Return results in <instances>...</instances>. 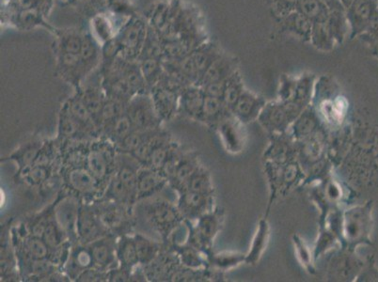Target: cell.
I'll use <instances>...</instances> for the list:
<instances>
[{"mask_svg": "<svg viewBox=\"0 0 378 282\" xmlns=\"http://www.w3.org/2000/svg\"><path fill=\"white\" fill-rule=\"evenodd\" d=\"M139 64L148 88L151 89L158 85L164 74L163 60L156 57H144L139 58Z\"/></svg>", "mask_w": 378, "mask_h": 282, "instance_id": "obj_23", "label": "cell"}, {"mask_svg": "<svg viewBox=\"0 0 378 282\" xmlns=\"http://www.w3.org/2000/svg\"><path fill=\"white\" fill-rule=\"evenodd\" d=\"M296 11L306 16L313 23L326 22L329 15V10L320 0H296Z\"/></svg>", "mask_w": 378, "mask_h": 282, "instance_id": "obj_24", "label": "cell"}, {"mask_svg": "<svg viewBox=\"0 0 378 282\" xmlns=\"http://www.w3.org/2000/svg\"><path fill=\"white\" fill-rule=\"evenodd\" d=\"M377 1H378V0H377Z\"/></svg>", "mask_w": 378, "mask_h": 282, "instance_id": "obj_57", "label": "cell"}, {"mask_svg": "<svg viewBox=\"0 0 378 282\" xmlns=\"http://www.w3.org/2000/svg\"><path fill=\"white\" fill-rule=\"evenodd\" d=\"M126 113L136 130H155L161 121L149 92L133 96L126 105Z\"/></svg>", "mask_w": 378, "mask_h": 282, "instance_id": "obj_2", "label": "cell"}, {"mask_svg": "<svg viewBox=\"0 0 378 282\" xmlns=\"http://www.w3.org/2000/svg\"><path fill=\"white\" fill-rule=\"evenodd\" d=\"M149 24L146 19L135 13L131 15L120 27L116 38L119 41L120 57L126 60L139 61L145 41H146Z\"/></svg>", "mask_w": 378, "mask_h": 282, "instance_id": "obj_1", "label": "cell"}, {"mask_svg": "<svg viewBox=\"0 0 378 282\" xmlns=\"http://www.w3.org/2000/svg\"><path fill=\"white\" fill-rule=\"evenodd\" d=\"M53 34L55 35L56 51L80 54L83 46L84 32L72 29H55Z\"/></svg>", "mask_w": 378, "mask_h": 282, "instance_id": "obj_17", "label": "cell"}, {"mask_svg": "<svg viewBox=\"0 0 378 282\" xmlns=\"http://www.w3.org/2000/svg\"><path fill=\"white\" fill-rule=\"evenodd\" d=\"M25 180L30 184H40L49 177V169L44 165H32L23 169Z\"/></svg>", "mask_w": 378, "mask_h": 282, "instance_id": "obj_44", "label": "cell"}, {"mask_svg": "<svg viewBox=\"0 0 378 282\" xmlns=\"http://www.w3.org/2000/svg\"><path fill=\"white\" fill-rule=\"evenodd\" d=\"M118 205L119 203H117V205L112 203V205L103 206L99 212L95 211L105 227L118 228L125 222V212Z\"/></svg>", "mask_w": 378, "mask_h": 282, "instance_id": "obj_34", "label": "cell"}, {"mask_svg": "<svg viewBox=\"0 0 378 282\" xmlns=\"http://www.w3.org/2000/svg\"><path fill=\"white\" fill-rule=\"evenodd\" d=\"M25 248L27 254L33 259H44L49 254L50 248L40 236H32L29 237L25 243Z\"/></svg>", "mask_w": 378, "mask_h": 282, "instance_id": "obj_39", "label": "cell"}, {"mask_svg": "<svg viewBox=\"0 0 378 282\" xmlns=\"http://www.w3.org/2000/svg\"><path fill=\"white\" fill-rule=\"evenodd\" d=\"M313 25V22L309 18L298 11L281 19V26L284 32L290 33L304 41H310Z\"/></svg>", "mask_w": 378, "mask_h": 282, "instance_id": "obj_13", "label": "cell"}, {"mask_svg": "<svg viewBox=\"0 0 378 282\" xmlns=\"http://www.w3.org/2000/svg\"><path fill=\"white\" fill-rule=\"evenodd\" d=\"M61 4L67 5L80 12L85 13H91L92 16L95 13L103 12L101 7H106L105 0H60Z\"/></svg>", "mask_w": 378, "mask_h": 282, "instance_id": "obj_40", "label": "cell"}, {"mask_svg": "<svg viewBox=\"0 0 378 282\" xmlns=\"http://www.w3.org/2000/svg\"><path fill=\"white\" fill-rule=\"evenodd\" d=\"M148 220L162 234H168L178 222V212L166 200H156L147 207Z\"/></svg>", "mask_w": 378, "mask_h": 282, "instance_id": "obj_6", "label": "cell"}, {"mask_svg": "<svg viewBox=\"0 0 378 282\" xmlns=\"http://www.w3.org/2000/svg\"><path fill=\"white\" fill-rule=\"evenodd\" d=\"M166 184V176L158 170L150 169H141L138 176V199H145L153 196L161 191Z\"/></svg>", "mask_w": 378, "mask_h": 282, "instance_id": "obj_11", "label": "cell"}, {"mask_svg": "<svg viewBox=\"0 0 378 282\" xmlns=\"http://www.w3.org/2000/svg\"><path fill=\"white\" fill-rule=\"evenodd\" d=\"M118 60H119L120 72L132 91L134 96L137 94H146L149 88L142 75L139 61L126 60L122 57H119Z\"/></svg>", "mask_w": 378, "mask_h": 282, "instance_id": "obj_12", "label": "cell"}, {"mask_svg": "<svg viewBox=\"0 0 378 282\" xmlns=\"http://www.w3.org/2000/svg\"><path fill=\"white\" fill-rule=\"evenodd\" d=\"M92 264L97 269L105 271L111 267L117 256V245L111 237L103 236L89 244Z\"/></svg>", "mask_w": 378, "mask_h": 282, "instance_id": "obj_7", "label": "cell"}, {"mask_svg": "<svg viewBox=\"0 0 378 282\" xmlns=\"http://www.w3.org/2000/svg\"><path fill=\"white\" fill-rule=\"evenodd\" d=\"M105 279L108 281V273L97 268L83 270L77 276V281H103Z\"/></svg>", "mask_w": 378, "mask_h": 282, "instance_id": "obj_49", "label": "cell"}, {"mask_svg": "<svg viewBox=\"0 0 378 282\" xmlns=\"http://www.w3.org/2000/svg\"><path fill=\"white\" fill-rule=\"evenodd\" d=\"M12 21L22 30H30L39 27H46L51 32L55 30L47 23L43 13L38 11L20 9L13 15Z\"/></svg>", "mask_w": 378, "mask_h": 282, "instance_id": "obj_20", "label": "cell"}, {"mask_svg": "<svg viewBox=\"0 0 378 282\" xmlns=\"http://www.w3.org/2000/svg\"><path fill=\"white\" fill-rule=\"evenodd\" d=\"M135 129L128 114L123 113L122 115L118 117L111 125L106 128L105 132L114 144L125 139Z\"/></svg>", "mask_w": 378, "mask_h": 282, "instance_id": "obj_29", "label": "cell"}, {"mask_svg": "<svg viewBox=\"0 0 378 282\" xmlns=\"http://www.w3.org/2000/svg\"><path fill=\"white\" fill-rule=\"evenodd\" d=\"M82 97L83 102L85 103L86 107L88 108L96 124L98 129H101V114L103 104L106 101V94L103 91L102 84L100 86H89L86 89H77Z\"/></svg>", "mask_w": 378, "mask_h": 282, "instance_id": "obj_16", "label": "cell"}, {"mask_svg": "<svg viewBox=\"0 0 378 282\" xmlns=\"http://www.w3.org/2000/svg\"><path fill=\"white\" fill-rule=\"evenodd\" d=\"M41 142L40 143L34 142V143L27 145V146L13 153L10 159L16 161L19 169L23 170L34 163L36 158H38L39 153L41 152Z\"/></svg>", "mask_w": 378, "mask_h": 282, "instance_id": "obj_35", "label": "cell"}, {"mask_svg": "<svg viewBox=\"0 0 378 282\" xmlns=\"http://www.w3.org/2000/svg\"><path fill=\"white\" fill-rule=\"evenodd\" d=\"M156 113L161 120H168L175 113L179 94L158 84L150 89Z\"/></svg>", "mask_w": 378, "mask_h": 282, "instance_id": "obj_9", "label": "cell"}, {"mask_svg": "<svg viewBox=\"0 0 378 282\" xmlns=\"http://www.w3.org/2000/svg\"><path fill=\"white\" fill-rule=\"evenodd\" d=\"M232 67V63L227 58L220 57L211 66L209 67L208 70L206 72V74L203 75V77H201L200 83L201 85H206V84L214 83V82H221V81H225L228 79L229 77L234 72H231V68Z\"/></svg>", "mask_w": 378, "mask_h": 282, "instance_id": "obj_26", "label": "cell"}, {"mask_svg": "<svg viewBox=\"0 0 378 282\" xmlns=\"http://www.w3.org/2000/svg\"><path fill=\"white\" fill-rule=\"evenodd\" d=\"M204 97H206V94H204L203 89L193 86H187L181 94L182 108L189 115H203Z\"/></svg>", "mask_w": 378, "mask_h": 282, "instance_id": "obj_21", "label": "cell"}, {"mask_svg": "<svg viewBox=\"0 0 378 282\" xmlns=\"http://www.w3.org/2000/svg\"><path fill=\"white\" fill-rule=\"evenodd\" d=\"M170 12H172V1H158L151 8L147 22L161 38L166 37L170 30Z\"/></svg>", "mask_w": 378, "mask_h": 282, "instance_id": "obj_14", "label": "cell"}, {"mask_svg": "<svg viewBox=\"0 0 378 282\" xmlns=\"http://www.w3.org/2000/svg\"><path fill=\"white\" fill-rule=\"evenodd\" d=\"M310 41L315 49L321 51H330L334 49L336 43L327 29V21L313 23Z\"/></svg>", "mask_w": 378, "mask_h": 282, "instance_id": "obj_31", "label": "cell"}, {"mask_svg": "<svg viewBox=\"0 0 378 282\" xmlns=\"http://www.w3.org/2000/svg\"><path fill=\"white\" fill-rule=\"evenodd\" d=\"M327 26L336 44L343 43L349 29L346 11H329Z\"/></svg>", "mask_w": 378, "mask_h": 282, "instance_id": "obj_25", "label": "cell"}, {"mask_svg": "<svg viewBox=\"0 0 378 282\" xmlns=\"http://www.w3.org/2000/svg\"><path fill=\"white\" fill-rule=\"evenodd\" d=\"M206 194L199 193V192L187 191L182 196L180 205L182 210L184 212H196L201 210L206 203Z\"/></svg>", "mask_w": 378, "mask_h": 282, "instance_id": "obj_42", "label": "cell"}, {"mask_svg": "<svg viewBox=\"0 0 378 282\" xmlns=\"http://www.w3.org/2000/svg\"><path fill=\"white\" fill-rule=\"evenodd\" d=\"M296 250H298V254L299 258H301V262H303L305 267H310V269L312 270V267H310V256L309 250L304 243L302 242V240L296 238L295 239Z\"/></svg>", "mask_w": 378, "mask_h": 282, "instance_id": "obj_52", "label": "cell"}, {"mask_svg": "<svg viewBox=\"0 0 378 282\" xmlns=\"http://www.w3.org/2000/svg\"><path fill=\"white\" fill-rule=\"evenodd\" d=\"M32 273L38 276H49L52 272V264L44 259H34L32 265Z\"/></svg>", "mask_w": 378, "mask_h": 282, "instance_id": "obj_51", "label": "cell"}, {"mask_svg": "<svg viewBox=\"0 0 378 282\" xmlns=\"http://www.w3.org/2000/svg\"><path fill=\"white\" fill-rule=\"evenodd\" d=\"M106 9L114 15L130 18L135 15L131 0H105Z\"/></svg>", "mask_w": 378, "mask_h": 282, "instance_id": "obj_45", "label": "cell"}, {"mask_svg": "<svg viewBox=\"0 0 378 282\" xmlns=\"http://www.w3.org/2000/svg\"><path fill=\"white\" fill-rule=\"evenodd\" d=\"M58 135L65 139H77L80 136L89 135L82 125L72 115L65 104L63 105L60 113Z\"/></svg>", "mask_w": 378, "mask_h": 282, "instance_id": "obj_22", "label": "cell"}, {"mask_svg": "<svg viewBox=\"0 0 378 282\" xmlns=\"http://www.w3.org/2000/svg\"><path fill=\"white\" fill-rule=\"evenodd\" d=\"M65 105L72 115L77 120L78 122L84 127V129L88 132L89 135H95L97 133L99 129H98L88 108L86 107L85 103L83 102L82 97H81L78 89L74 96L67 100Z\"/></svg>", "mask_w": 378, "mask_h": 282, "instance_id": "obj_15", "label": "cell"}, {"mask_svg": "<svg viewBox=\"0 0 378 282\" xmlns=\"http://www.w3.org/2000/svg\"><path fill=\"white\" fill-rule=\"evenodd\" d=\"M156 134H158L156 129L147 131L134 130L130 135L126 136L125 139L115 144L116 145L115 149L120 150V153L132 155L141 145L155 136Z\"/></svg>", "mask_w": 378, "mask_h": 282, "instance_id": "obj_28", "label": "cell"}, {"mask_svg": "<svg viewBox=\"0 0 378 282\" xmlns=\"http://www.w3.org/2000/svg\"><path fill=\"white\" fill-rule=\"evenodd\" d=\"M241 261L239 257L237 255H220L217 257V264L218 267H229L231 265H234L235 262H239Z\"/></svg>", "mask_w": 378, "mask_h": 282, "instance_id": "obj_53", "label": "cell"}, {"mask_svg": "<svg viewBox=\"0 0 378 282\" xmlns=\"http://www.w3.org/2000/svg\"><path fill=\"white\" fill-rule=\"evenodd\" d=\"M268 239V227L267 222H262L260 224L259 230L257 231L253 242H252L251 250L248 256V262H256L263 251L267 245Z\"/></svg>", "mask_w": 378, "mask_h": 282, "instance_id": "obj_37", "label": "cell"}, {"mask_svg": "<svg viewBox=\"0 0 378 282\" xmlns=\"http://www.w3.org/2000/svg\"><path fill=\"white\" fill-rule=\"evenodd\" d=\"M243 86L240 78L235 72L226 80L225 91L223 94V102L229 107H234L235 104L243 94Z\"/></svg>", "mask_w": 378, "mask_h": 282, "instance_id": "obj_36", "label": "cell"}, {"mask_svg": "<svg viewBox=\"0 0 378 282\" xmlns=\"http://www.w3.org/2000/svg\"><path fill=\"white\" fill-rule=\"evenodd\" d=\"M81 69L86 78L102 61V49L91 32H84L82 49L80 54Z\"/></svg>", "mask_w": 378, "mask_h": 282, "instance_id": "obj_10", "label": "cell"}, {"mask_svg": "<svg viewBox=\"0 0 378 282\" xmlns=\"http://www.w3.org/2000/svg\"><path fill=\"white\" fill-rule=\"evenodd\" d=\"M106 195H108L109 199L119 203L133 202L130 192H128L127 189L125 188V186H123L122 181L117 178V176H115V177L112 179L111 184H109Z\"/></svg>", "mask_w": 378, "mask_h": 282, "instance_id": "obj_41", "label": "cell"}, {"mask_svg": "<svg viewBox=\"0 0 378 282\" xmlns=\"http://www.w3.org/2000/svg\"><path fill=\"white\" fill-rule=\"evenodd\" d=\"M186 186H187V191L199 192V193L206 194L207 189H208L209 181L204 173H199L196 170L194 174L187 181Z\"/></svg>", "mask_w": 378, "mask_h": 282, "instance_id": "obj_46", "label": "cell"}, {"mask_svg": "<svg viewBox=\"0 0 378 282\" xmlns=\"http://www.w3.org/2000/svg\"><path fill=\"white\" fill-rule=\"evenodd\" d=\"M77 231L78 238L83 244H91L103 236L105 226L96 212L92 210L89 206H82L77 211Z\"/></svg>", "mask_w": 378, "mask_h": 282, "instance_id": "obj_5", "label": "cell"}, {"mask_svg": "<svg viewBox=\"0 0 378 282\" xmlns=\"http://www.w3.org/2000/svg\"><path fill=\"white\" fill-rule=\"evenodd\" d=\"M42 238L44 240V242L49 245L50 250H51V248L60 247L61 243H63V233L61 231L60 226L54 220L50 219L46 229H44Z\"/></svg>", "mask_w": 378, "mask_h": 282, "instance_id": "obj_43", "label": "cell"}, {"mask_svg": "<svg viewBox=\"0 0 378 282\" xmlns=\"http://www.w3.org/2000/svg\"><path fill=\"white\" fill-rule=\"evenodd\" d=\"M67 181L71 188L84 195L94 193L97 188L98 181L87 167H77L70 170Z\"/></svg>", "mask_w": 378, "mask_h": 282, "instance_id": "obj_18", "label": "cell"}, {"mask_svg": "<svg viewBox=\"0 0 378 282\" xmlns=\"http://www.w3.org/2000/svg\"><path fill=\"white\" fill-rule=\"evenodd\" d=\"M170 264H172V261H170L169 256L165 255V254H158L153 261L146 264L144 276L150 278L151 281H162V279L167 278Z\"/></svg>", "mask_w": 378, "mask_h": 282, "instance_id": "obj_33", "label": "cell"}, {"mask_svg": "<svg viewBox=\"0 0 378 282\" xmlns=\"http://www.w3.org/2000/svg\"><path fill=\"white\" fill-rule=\"evenodd\" d=\"M193 61L197 69L199 77H200V81L203 75L206 74L209 67L221 57L220 52L217 49V46L213 44L203 43L201 46H199L197 49L190 52ZM199 81V83H200Z\"/></svg>", "mask_w": 378, "mask_h": 282, "instance_id": "obj_19", "label": "cell"}, {"mask_svg": "<svg viewBox=\"0 0 378 282\" xmlns=\"http://www.w3.org/2000/svg\"><path fill=\"white\" fill-rule=\"evenodd\" d=\"M134 239H135L139 264L146 265L158 257L160 251V247L158 243L141 234H137Z\"/></svg>", "mask_w": 378, "mask_h": 282, "instance_id": "obj_30", "label": "cell"}, {"mask_svg": "<svg viewBox=\"0 0 378 282\" xmlns=\"http://www.w3.org/2000/svg\"><path fill=\"white\" fill-rule=\"evenodd\" d=\"M378 9L377 0H355L346 10L351 38L366 32L372 15Z\"/></svg>", "mask_w": 378, "mask_h": 282, "instance_id": "obj_3", "label": "cell"}, {"mask_svg": "<svg viewBox=\"0 0 378 282\" xmlns=\"http://www.w3.org/2000/svg\"><path fill=\"white\" fill-rule=\"evenodd\" d=\"M322 4L325 5L329 11H346L341 0H320Z\"/></svg>", "mask_w": 378, "mask_h": 282, "instance_id": "obj_54", "label": "cell"}, {"mask_svg": "<svg viewBox=\"0 0 378 282\" xmlns=\"http://www.w3.org/2000/svg\"><path fill=\"white\" fill-rule=\"evenodd\" d=\"M131 269L120 265V267L114 268L108 273V281L116 282H125L131 281Z\"/></svg>", "mask_w": 378, "mask_h": 282, "instance_id": "obj_50", "label": "cell"}, {"mask_svg": "<svg viewBox=\"0 0 378 282\" xmlns=\"http://www.w3.org/2000/svg\"><path fill=\"white\" fill-rule=\"evenodd\" d=\"M115 150L111 144L95 145L86 158L87 169L98 181H103L114 166Z\"/></svg>", "mask_w": 378, "mask_h": 282, "instance_id": "obj_4", "label": "cell"}, {"mask_svg": "<svg viewBox=\"0 0 378 282\" xmlns=\"http://www.w3.org/2000/svg\"><path fill=\"white\" fill-rule=\"evenodd\" d=\"M355 0H341V4H343V6L344 9H347L354 2Z\"/></svg>", "mask_w": 378, "mask_h": 282, "instance_id": "obj_56", "label": "cell"}, {"mask_svg": "<svg viewBox=\"0 0 378 282\" xmlns=\"http://www.w3.org/2000/svg\"><path fill=\"white\" fill-rule=\"evenodd\" d=\"M116 176L130 192L132 200L138 199V169L130 164L123 163L122 166L119 167Z\"/></svg>", "mask_w": 378, "mask_h": 282, "instance_id": "obj_32", "label": "cell"}, {"mask_svg": "<svg viewBox=\"0 0 378 282\" xmlns=\"http://www.w3.org/2000/svg\"><path fill=\"white\" fill-rule=\"evenodd\" d=\"M339 194H340V191H339V187L337 186H335L334 184H330L329 186V196L332 197V199H337V198H339Z\"/></svg>", "mask_w": 378, "mask_h": 282, "instance_id": "obj_55", "label": "cell"}, {"mask_svg": "<svg viewBox=\"0 0 378 282\" xmlns=\"http://www.w3.org/2000/svg\"><path fill=\"white\" fill-rule=\"evenodd\" d=\"M113 15L111 13L100 12L95 13L89 18V30L98 43L103 46V44L116 37L119 29L115 24Z\"/></svg>", "mask_w": 378, "mask_h": 282, "instance_id": "obj_8", "label": "cell"}, {"mask_svg": "<svg viewBox=\"0 0 378 282\" xmlns=\"http://www.w3.org/2000/svg\"><path fill=\"white\" fill-rule=\"evenodd\" d=\"M260 100L248 91H243L242 96L234 105V110L241 117H249L258 110Z\"/></svg>", "mask_w": 378, "mask_h": 282, "instance_id": "obj_38", "label": "cell"}, {"mask_svg": "<svg viewBox=\"0 0 378 282\" xmlns=\"http://www.w3.org/2000/svg\"><path fill=\"white\" fill-rule=\"evenodd\" d=\"M222 103L223 100L221 98L206 96L204 97L203 115L207 117V118H213V117L217 116L220 113L221 108H222Z\"/></svg>", "mask_w": 378, "mask_h": 282, "instance_id": "obj_48", "label": "cell"}, {"mask_svg": "<svg viewBox=\"0 0 378 282\" xmlns=\"http://www.w3.org/2000/svg\"><path fill=\"white\" fill-rule=\"evenodd\" d=\"M296 9V0H273V13L279 20L295 12Z\"/></svg>", "mask_w": 378, "mask_h": 282, "instance_id": "obj_47", "label": "cell"}, {"mask_svg": "<svg viewBox=\"0 0 378 282\" xmlns=\"http://www.w3.org/2000/svg\"><path fill=\"white\" fill-rule=\"evenodd\" d=\"M117 258L120 265L130 269L139 264L135 239L127 236H123L120 239L117 244Z\"/></svg>", "mask_w": 378, "mask_h": 282, "instance_id": "obj_27", "label": "cell"}]
</instances>
